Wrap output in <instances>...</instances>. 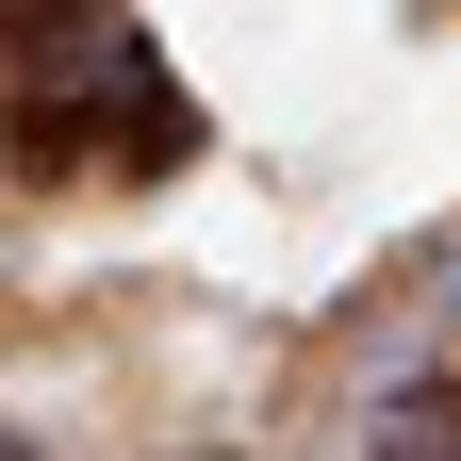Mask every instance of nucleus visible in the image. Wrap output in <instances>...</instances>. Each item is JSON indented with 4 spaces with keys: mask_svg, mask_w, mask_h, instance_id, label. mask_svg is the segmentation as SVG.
<instances>
[{
    "mask_svg": "<svg viewBox=\"0 0 461 461\" xmlns=\"http://www.w3.org/2000/svg\"><path fill=\"white\" fill-rule=\"evenodd\" d=\"M346 445H461V379H395V395H379Z\"/></svg>",
    "mask_w": 461,
    "mask_h": 461,
    "instance_id": "obj_1",
    "label": "nucleus"
}]
</instances>
